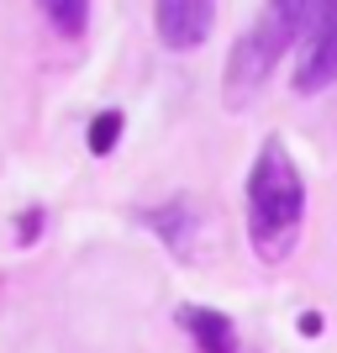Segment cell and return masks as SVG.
<instances>
[{
  "label": "cell",
  "mask_w": 337,
  "mask_h": 353,
  "mask_svg": "<svg viewBox=\"0 0 337 353\" xmlns=\"http://www.w3.org/2000/svg\"><path fill=\"white\" fill-rule=\"evenodd\" d=\"M116 137H121V111H101L90 121V153H111Z\"/></svg>",
  "instance_id": "ba28073f"
},
{
  "label": "cell",
  "mask_w": 337,
  "mask_h": 353,
  "mask_svg": "<svg viewBox=\"0 0 337 353\" xmlns=\"http://www.w3.org/2000/svg\"><path fill=\"white\" fill-rule=\"evenodd\" d=\"M316 11H322V0H269L264 16L232 43L227 79H221V95H227L232 111H243V105L269 85V74H274V63L290 53V43L300 32L316 27Z\"/></svg>",
  "instance_id": "7a4b0ae2"
},
{
  "label": "cell",
  "mask_w": 337,
  "mask_h": 353,
  "mask_svg": "<svg viewBox=\"0 0 337 353\" xmlns=\"http://www.w3.org/2000/svg\"><path fill=\"white\" fill-rule=\"evenodd\" d=\"M306 221V179L295 169L290 148L269 137L248 169V243L264 264H279L295 248Z\"/></svg>",
  "instance_id": "6da1fadb"
},
{
  "label": "cell",
  "mask_w": 337,
  "mask_h": 353,
  "mask_svg": "<svg viewBox=\"0 0 337 353\" xmlns=\"http://www.w3.org/2000/svg\"><path fill=\"white\" fill-rule=\"evenodd\" d=\"M179 327L190 332L195 353H237V327L227 311H211V306H185L179 311Z\"/></svg>",
  "instance_id": "5b68a950"
},
{
  "label": "cell",
  "mask_w": 337,
  "mask_h": 353,
  "mask_svg": "<svg viewBox=\"0 0 337 353\" xmlns=\"http://www.w3.org/2000/svg\"><path fill=\"white\" fill-rule=\"evenodd\" d=\"M37 6L53 21V32H63V37H79L90 21V0H37Z\"/></svg>",
  "instance_id": "8992f818"
},
{
  "label": "cell",
  "mask_w": 337,
  "mask_h": 353,
  "mask_svg": "<svg viewBox=\"0 0 337 353\" xmlns=\"http://www.w3.org/2000/svg\"><path fill=\"white\" fill-rule=\"evenodd\" d=\"M211 21H216V0H153V27H159V43L174 48V53H190L211 37Z\"/></svg>",
  "instance_id": "277c9868"
},
{
  "label": "cell",
  "mask_w": 337,
  "mask_h": 353,
  "mask_svg": "<svg viewBox=\"0 0 337 353\" xmlns=\"http://www.w3.org/2000/svg\"><path fill=\"white\" fill-rule=\"evenodd\" d=\"M327 85H337V0H322L306 59L295 63V90L300 95H322Z\"/></svg>",
  "instance_id": "3957f363"
},
{
  "label": "cell",
  "mask_w": 337,
  "mask_h": 353,
  "mask_svg": "<svg viewBox=\"0 0 337 353\" xmlns=\"http://www.w3.org/2000/svg\"><path fill=\"white\" fill-rule=\"evenodd\" d=\"M143 221H153V232L169 237V243L179 248V237H185V221H190V211H185V201H174V206H163V211H147Z\"/></svg>",
  "instance_id": "52a82bcc"
}]
</instances>
